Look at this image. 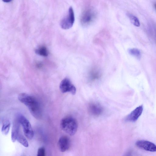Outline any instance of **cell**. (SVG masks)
<instances>
[{"mask_svg":"<svg viewBox=\"0 0 156 156\" xmlns=\"http://www.w3.org/2000/svg\"><path fill=\"white\" fill-rule=\"evenodd\" d=\"M18 99L29 109L31 114L36 119H40L42 117L40 105L38 101L34 97L25 93L20 94Z\"/></svg>","mask_w":156,"mask_h":156,"instance_id":"cell-1","label":"cell"},{"mask_svg":"<svg viewBox=\"0 0 156 156\" xmlns=\"http://www.w3.org/2000/svg\"><path fill=\"white\" fill-rule=\"evenodd\" d=\"M61 127L66 133L70 136H73L76 133L78 124L75 119L69 116L65 117L62 120Z\"/></svg>","mask_w":156,"mask_h":156,"instance_id":"cell-2","label":"cell"},{"mask_svg":"<svg viewBox=\"0 0 156 156\" xmlns=\"http://www.w3.org/2000/svg\"><path fill=\"white\" fill-rule=\"evenodd\" d=\"M18 119L22 126L24 133L29 139H32L34 136V131L28 120L22 115H19Z\"/></svg>","mask_w":156,"mask_h":156,"instance_id":"cell-3","label":"cell"},{"mask_svg":"<svg viewBox=\"0 0 156 156\" xmlns=\"http://www.w3.org/2000/svg\"><path fill=\"white\" fill-rule=\"evenodd\" d=\"M97 17V13L94 10L87 9L84 11L81 17V24L84 27L89 26L95 21Z\"/></svg>","mask_w":156,"mask_h":156,"instance_id":"cell-4","label":"cell"},{"mask_svg":"<svg viewBox=\"0 0 156 156\" xmlns=\"http://www.w3.org/2000/svg\"><path fill=\"white\" fill-rule=\"evenodd\" d=\"M75 21V16L73 7L69 8L67 16L61 21L60 25L62 28L65 30L70 29L73 26Z\"/></svg>","mask_w":156,"mask_h":156,"instance_id":"cell-5","label":"cell"},{"mask_svg":"<svg viewBox=\"0 0 156 156\" xmlns=\"http://www.w3.org/2000/svg\"><path fill=\"white\" fill-rule=\"evenodd\" d=\"M59 89L63 93L69 92L73 95H75L76 92L75 87L67 78H64L61 81L60 84Z\"/></svg>","mask_w":156,"mask_h":156,"instance_id":"cell-6","label":"cell"},{"mask_svg":"<svg viewBox=\"0 0 156 156\" xmlns=\"http://www.w3.org/2000/svg\"><path fill=\"white\" fill-rule=\"evenodd\" d=\"M138 147L146 151L151 152H156V145L150 141L145 140H139L136 143Z\"/></svg>","mask_w":156,"mask_h":156,"instance_id":"cell-7","label":"cell"},{"mask_svg":"<svg viewBox=\"0 0 156 156\" xmlns=\"http://www.w3.org/2000/svg\"><path fill=\"white\" fill-rule=\"evenodd\" d=\"M58 148L60 151L64 152L67 151L70 146L69 138L66 136H63L59 138L57 144Z\"/></svg>","mask_w":156,"mask_h":156,"instance_id":"cell-8","label":"cell"},{"mask_svg":"<svg viewBox=\"0 0 156 156\" xmlns=\"http://www.w3.org/2000/svg\"><path fill=\"white\" fill-rule=\"evenodd\" d=\"M143 109V106L142 105L137 107L127 116L126 120L130 122H135L141 115Z\"/></svg>","mask_w":156,"mask_h":156,"instance_id":"cell-9","label":"cell"},{"mask_svg":"<svg viewBox=\"0 0 156 156\" xmlns=\"http://www.w3.org/2000/svg\"><path fill=\"white\" fill-rule=\"evenodd\" d=\"M89 110L90 113L95 116H98L101 115L103 112V108L99 104L95 103H90L89 107Z\"/></svg>","mask_w":156,"mask_h":156,"instance_id":"cell-10","label":"cell"},{"mask_svg":"<svg viewBox=\"0 0 156 156\" xmlns=\"http://www.w3.org/2000/svg\"><path fill=\"white\" fill-rule=\"evenodd\" d=\"M20 123L17 117L13 123L11 133V139L13 142H15L17 140V137L20 133Z\"/></svg>","mask_w":156,"mask_h":156,"instance_id":"cell-11","label":"cell"},{"mask_svg":"<svg viewBox=\"0 0 156 156\" xmlns=\"http://www.w3.org/2000/svg\"><path fill=\"white\" fill-rule=\"evenodd\" d=\"M129 53L138 59L141 58V51L136 48L129 49L128 50Z\"/></svg>","mask_w":156,"mask_h":156,"instance_id":"cell-12","label":"cell"},{"mask_svg":"<svg viewBox=\"0 0 156 156\" xmlns=\"http://www.w3.org/2000/svg\"><path fill=\"white\" fill-rule=\"evenodd\" d=\"M10 126V123L8 120H6L3 123L2 128V132L3 134L5 135H7L9 132Z\"/></svg>","mask_w":156,"mask_h":156,"instance_id":"cell-13","label":"cell"},{"mask_svg":"<svg viewBox=\"0 0 156 156\" xmlns=\"http://www.w3.org/2000/svg\"><path fill=\"white\" fill-rule=\"evenodd\" d=\"M131 22L135 26L139 27L140 26V23L138 19L135 16L130 14L127 15Z\"/></svg>","mask_w":156,"mask_h":156,"instance_id":"cell-14","label":"cell"},{"mask_svg":"<svg viewBox=\"0 0 156 156\" xmlns=\"http://www.w3.org/2000/svg\"><path fill=\"white\" fill-rule=\"evenodd\" d=\"M17 140L23 146L26 147H29V143L27 140L20 133L18 135Z\"/></svg>","mask_w":156,"mask_h":156,"instance_id":"cell-15","label":"cell"},{"mask_svg":"<svg viewBox=\"0 0 156 156\" xmlns=\"http://www.w3.org/2000/svg\"><path fill=\"white\" fill-rule=\"evenodd\" d=\"M35 53L41 56L46 57L48 55V52L45 46H42L35 51Z\"/></svg>","mask_w":156,"mask_h":156,"instance_id":"cell-16","label":"cell"},{"mask_svg":"<svg viewBox=\"0 0 156 156\" xmlns=\"http://www.w3.org/2000/svg\"><path fill=\"white\" fill-rule=\"evenodd\" d=\"M38 156H45V151L43 147H41L39 149L37 152Z\"/></svg>","mask_w":156,"mask_h":156,"instance_id":"cell-17","label":"cell"},{"mask_svg":"<svg viewBox=\"0 0 156 156\" xmlns=\"http://www.w3.org/2000/svg\"><path fill=\"white\" fill-rule=\"evenodd\" d=\"M93 73L91 74V77L93 79L98 78L99 76V74L97 71L93 72Z\"/></svg>","mask_w":156,"mask_h":156,"instance_id":"cell-18","label":"cell"},{"mask_svg":"<svg viewBox=\"0 0 156 156\" xmlns=\"http://www.w3.org/2000/svg\"><path fill=\"white\" fill-rule=\"evenodd\" d=\"M5 3H9L12 0H2Z\"/></svg>","mask_w":156,"mask_h":156,"instance_id":"cell-19","label":"cell"},{"mask_svg":"<svg viewBox=\"0 0 156 156\" xmlns=\"http://www.w3.org/2000/svg\"><path fill=\"white\" fill-rule=\"evenodd\" d=\"M155 9L156 10V3H155Z\"/></svg>","mask_w":156,"mask_h":156,"instance_id":"cell-20","label":"cell"}]
</instances>
